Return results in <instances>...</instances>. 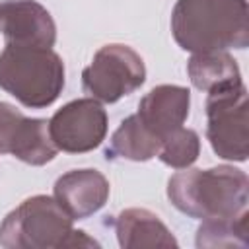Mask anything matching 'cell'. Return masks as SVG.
<instances>
[{
  "instance_id": "1",
  "label": "cell",
  "mask_w": 249,
  "mask_h": 249,
  "mask_svg": "<svg viewBox=\"0 0 249 249\" xmlns=\"http://www.w3.org/2000/svg\"><path fill=\"white\" fill-rule=\"evenodd\" d=\"M171 33L189 53L245 49L249 45L247 0H177L171 12Z\"/></svg>"
},
{
  "instance_id": "2",
  "label": "cell",
  "mask_w": 249,
  "mask_h": 249,
  "mask_svg": "<svg viewBox=\"0 0 249 249\" xmlns=\"http://www.w3.org/2000/svg\"><path fill=\"white\" fill-rule=\"evenodd\" d=\"M171 204L196 220L231 218L247 212L249 179L233 165L177 171L167 183Z\"/></svg>"
},
{
  "instance_id": "3",
  "label": "cell",
  "mask_w": 249,
  "mask_h": 249,
  "mask_svg": "<svg viewBox=\"0 0 249 249\" xmlns=\"http://www.w3.org/2000/svg\"><path fill=\"white\" fill-rule=\"evenodd\" d=\"M0 88L29 109L56 101L64 88V62L47 47L6 43L0 53Z\"/></svg>"
},
{
  "instance_id": "4",
  "label": "cell",
  "mask_w": 249,
  "mask_h": 249,
  "mask_svg": "<svg viewBox=\"0 0 249 249\" xmlns=\"http://www.w3.org/2000/svg\"><path fill=\"white\" fill-rule=\"evenodd\" d=\"M72 222L54 196L35 195L2 220L0 245L6 249H62L74 230Z\"/></svg>"
},
{
  "instance_id": "5",
  "label": "cell",
  "mask_w": 249,
  "mask_h": 249,
  "mask_svg": "<svg viewBox=\"0 0 249 249\" xmlns=\"http://www.w3.org/2000/svg\"><path fill=\"white\" fill-rule=\"evenodd\" d=\"M206 138L218 158L247 160V88L241 78L208 91Z\"/></svg>"
},
{
  "instance_id": "6",
  "label": "cell",
  "mask_w": 249,
  "mask_h": 249,
  "mask_svg": "<svg viewBox=\"0 0 249 249\" xmlns=\"http://www.w3.org/2000/svg\"><path fill=\"white\" fill-rule=\"evenodd\" d=\"M146 82L142 56L128 45L111 43L101 47L82 72L84 89L101 103H115L130 95Z\"/></svg>"
},
{
  "instance_id": "7",
  "label": "cell",
  "mask_w": 249,
  "mask_h": 249,
  "mask_svg": "<svg viewBox=\"0 0 249 249\" xmlns=\"http://www.w3.org/2000/svg\"><path fill=\"white\" fill-rule=\"evenodd\" d=\"M49 134L56 150L86 154L95 150L107 134V113L93 97L74 99L49 119Z\"/></svg>"
},
{
  "instance_id": "8",
  "label": "cell",
  "mask_w": 249,
  "mask_h": 249,
  "mask_svg": "<svg viewBox=\"0 0 249 249\" xmlns=\"http://www.w3.org/2000/svg\"><path fill=\"white\" fill-rule=\"evenodd\" d=\"M0 33L6 43L53 49L56 25L49 10L35 0L0 2Z\"/></svg>"
},
{
  "instance_id": "9",
  "label": "cell",
  "mask_w": 249,
  "mask_h": 249,
  "mask_svg": "<svg viewBox=\"0 0 249 249\" xmlns=\"http://www.w3.org/2000/svg\"><path fill=\"white\" fill-rule=\"evenodd\" d=\"M54 198L72 220H84L105 206L109 181L97 169H72L56 179Z\"/></svg>"
},
{
  "instance_id": "10",
  "label": "cell",
  "mask_w": 249,
  "mask_h": 249,
  "mask_svg": "<svg viewBox=\"0 0 249 249\" xmlns=\"http://www.w3.org/2000/svg\"><path fill=\"white\" fill-rule=\"evenodd\" d=\"M191 91L183 86L161 84L152 88L138 103V119L160 140L183 126L189 117Z\"/></svg>"
},
{
  "instance_id": "11",
  "label": "cell",
  "mask_w": 249,
  "mask_h": 249,
  "mask_svg": "<svg viewBox=\"0 0 249 249\" xmlns=\"http://www.w3.org/2000/svg\"><path fill=\"white\" fill-rule=\"evenodd\" d=\"M115 233L123 249L144 247H177L175 235L160 220L158 214L146 208H126L115 220Z\"/></svg>"
},
{
  "instance_id": "12",
  "label": "cell",
  "mask_w": 249,
  "mask_h": 249,
  "mask_svg": "<svg viewBox=\"0 0 249 249\" xmlns=\"http://www.w3.org/2000/svg\"><path fill=\"white\" fill-rule=\"evenodd\" d=\"M56 146L49 134L47 119H31L19 113L10 128L6 154L21 160L29 165H45L56 156Z\"/></svg>"
},
{
  "instance_id": "13",
  "label": "cell",
  "mask_w": 249,
  "mask_h": 249,
  "mask_svg": "<svg viewBox=\"0 0 249 249\" xmlns=\"http://www.w3.org/2000/svg\"><path fill=\"white\" fill-rule=\"evenodd\" d=\"M160 146H161V140L154 132H150L134 113L126 117L121 123V126L113 132L111 144L105 150V156L111 160L123 158L130 161H148L158 156Z\"/></svg>"
},
{
  "instance_id": "14",
  "label": "cell",
  "mask_w": 249,
  "mask_h": 249,
  "mask_svg": "<svg viewBox=\"0 0 249 249\" xmlns=\"http://www.w3.org/2000/svg\"><path fill=\"white\" fill-rule=\"evenodd\" d=\"M187 74L191 78V84L206 93L226 82L241 78L239 66L228 51L193 53L187 62Z\"/></svg>"
},
{
  "instance_id": "15",
  "label": "cell",
  "mask_w": 249,
  "mask_h": 249,
  "mask_svg": "<svg viewBox=\"0 0 249 249\" xmlns=\"http://www.w3.org/2000/svg\"><path fill=\"white\" fill-rule=\"evenodd\" d=\"M249 245L247 231V212L231 216V218H212L202 220L196 230V247H239L245 249Z\"/></svg>"
},
{
  "instance_id": "16",
  "label": "cell",
  "mask_w": 249,
  "mask_h": 249,
  "mask_svg": "<svg viewBox=\"0 0 249 249\" xmlns=\"http://www.w3.org/2000/svg\"><path fill=\"white\" fill-rule=\"evenodd\" d=\"M198 154H200L198 134L193 128L179 126L173 132H169L165 138H161L158 158L173 169H185L196 161Z\"/></svg>"
},
{
  "instance_id": "17",
  "label": "cell",
  "mask_w": 249,
  "mask_h": 249,
  "mask_svg": "<svg viewBox=\"0 0 249 249\" xmlns=\"http://www.w3.org/2000/svg\"><path fill=\"white\" fill-rule=\"evenodd\" d=\"M64 247H99V243L82 230H72L64 241Z\"/></svg>"
},
{
  "instance_id": "18",
  "label": "cell",
  "mask_w": 249,
  "mask_h": 249,
  "mask_svg": "<svg viewBox=\"0 0 249 249\" xmlns=\"http://www.w3.org/2000/svg\"><path fill=\"white\" fill-rule=\"evenodd\" d=\"M2 115H4V101H0V154H4V150H2Z\"/></svg>"
}]
</instances>
